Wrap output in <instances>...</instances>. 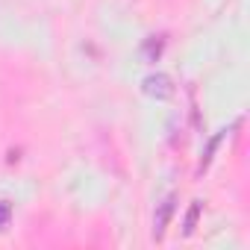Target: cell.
I'll return each mask as SVG.
<instances>
[{"mask_svg": "<svg viewBox=\"0 0 250 250\" xmlns=\"http://www.w3.org/2000/svg\"><path fill=\"white\" fill-rule=\"evenodd\" d=\"M142 91L153 100H171L174 97V80L168 74H147L142 80Z\"/></svg>", "mask_w": 250, "mask_h": 250, "instance_id": "obj_1", "label": "cell"}, {"mask_svg": "<svg viewBox=\"0 0 250 250\" xmlns=\"http://www.w3.org/2000/svg\"><path fill=\"white\" fill-rule=\"evenodd\" d=\"M171 215H174V197H165V200L159 203V212H156V221H153V235H156V238L165 235V227H168Z\"/></svg>", "mask_w": 250, "mask_h": 250, "instance_id": "obj_2", "label": "cell"}, {"mask_svg": "<svg viewBox=\"0 0 250 250\" xmlns=\"http://www.w3.org/2000/svg\"><path fill=\"white\" fill-rule=\"evenodd\" d=\"M159 53H162V39H150V42H145V56H147V62H156Z\"/></svg>", "mask_w": 250, "mask_h": 250, "instance_id": "obj_3", "label": "cell"}, {"mask_svg": "<svg viewBox=\"0 0 250 250\" xmlns=\"http://www.w3.org/2000/svg\"><path fill=\"white\" fill-rule=\"evenodd\" d=\"M197 215H200V203H191V209H188V215H186V235H191V232H194Z\"/></svg>", "mask_w": 250, "mask_h": 250, "instance_id": "obj_4", "label": "cell"}, {"mask_svg": "<svg viewBox=\"0 0 250 250\" xmlns=\"http://www.w3.org/2000/svg\"><path fill=\"white\" fill-rule=\"evenodd\" d=\"M221 139H224V133H218V136L209 142V147H206V153H203V162H200V171H206V165H209V159H212V153H215V147H218Z\"/></svg>", "mask_w": 250, "mask_h": 250, "instance_id": "obj_5", "label": "cell"}, {"mask_svg": "<svg viewBox=\"0 0 250 250\" xmlns=\"http://www.w3.org/2000/svg\"><path fill=\"white\" fill-rule=\"evenodd\" d=\"M9 218H12V206H9L6 200H0V229L9 224Z\"/></svg>", "mask_w": 250, "mask_h": 250, "instance_id": "obj_6", "label": "cell"}]
</instances>
